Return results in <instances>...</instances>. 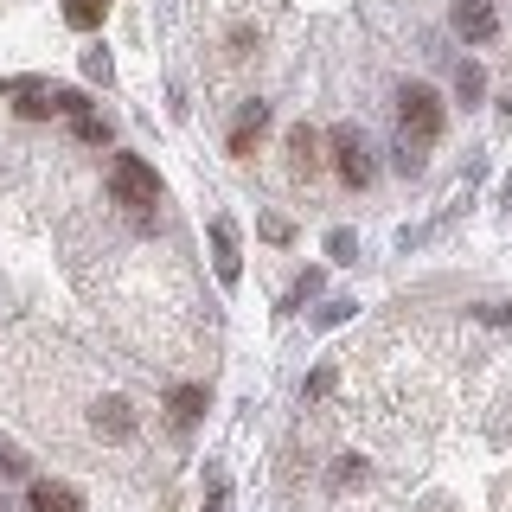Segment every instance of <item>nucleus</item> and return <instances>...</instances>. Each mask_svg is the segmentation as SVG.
I'll use <instances>...</instances> for the list:
<instances>
[{
    "mask_svg": "<svg viewBox=\"0 0 512 512\" xmlns=\"http://www.w3.org/2000/svg\"><path fill=\"white\" fill-rule=\"evenodd\" d=\"M109 192H116V205H128V212H148V205H160V173L141 154H116L109 160Z\"/></svg>",
    "mask_w": 512,
    "mask_h": 512,
    "instance_id": "obj_1",
    "label": "nucleus"
},
{
    "mask_svg": "<svg viewBox=\"0 0 512 512\" xmlns=\"http://www.w3.org/2000/svg\"><path fill=\"white\" fill-rule=\"evenodd\" d=\"M397 116H404V135L436 141L442 122H448V109H442V96L429 90V84H404V90H397Z\"/></svg>",
    "mask_w": 512,
    "mask_h": 512,
    "instance_id": "obj_2",
    "label": "nucleus"
},
{
    "mask_svg": "<svg viewBox=\"0 0 512 512\" xmlns=\"http://www.w3.org/2000/svg\"><path fill=\"white\" fill-rule=\"evenodd\" d=\"M327 148H333V167H340V180H346V186H372V180H378V160H372V148H365V135H359L352 122L333 128Z\"/></svg>",
    "mask_w": 512,
    "mask_h": 512,
    "instance_id": "obj_3",
    "label": "nucleus"
},
{
    "mask_svg": "<svg viewBox=\"0 0 512 512\" xmlns=\"http://www.w3.org/2000/svg\"><path fill=\"white\" fill-rule=\"evenodd\" d=\"M90 429H96L103 442H135L141 416L128 410V397H96V404H90Z\"/></svg>",
    "mask_w": 512,
    "mask_h": 512,
    "instance_id": "obj_4",
    "label": "nucleus"
},
{
    "mask_svg": "<svg viewBox=\"0 0 512 512\" xmlns=\"http://www.w3.org/2000/svg\"><path fill=\"white\" fill-rule=\"evenodd\" d=\"M455 32L468 45H487L493 32H500V13H493V0H455Z\"/></svg>",
    "mask_w": 512,
    "mask_h": 512,
    "instance_id": "obj_5",
    "label": "nucleus"
},
{
    "mask_svg": "<svg viewBox=\"0 0 512 512\" xmlns=\"http://www.w3.org/2000/svg\"><path fill=\"white\" fill-rule=\"evenodd\" d=\"M263 135H269V103H244V109H237V122H231V141H224V148L244 160Z\"/></svg>",
    "mask_w": 512,
    "mask_h": 512,
    "instance_id": "obj_6",
    "label": "nucleus"
},
{
    "mask_svg": "<svg viewBox=\"0 0 512 512\" xmlns=\"http://www.w3.org/2000/svg\"><path fill=\"white\" fill-rule=\"evenodd\" d=\"M212 269L224 288H237V276H244V263H237V231L231 218H212Z\"/></svg>",
    "mask_w": 512,
    "mask_h": 512,
    "instance_id": "obj_7",
    "label": "nucleus"
},
{
    "mask_svg": "<svg viewBox=\"0 0 512 512\" xmlns=\"http://www.w3.org/2000/svg\"><path fill=\"white\" fill-rule=\"evenodd\" d=\"M32 512H84V493L64 480H32Z\"/></svg>",
    "mask_w": 512,
    "mask_h": 512,
    "instance_id": "obj_8",
    "label": "nucleus"
},
{
    "mask_svg": "<svg viewBox=\"0 0 512 512\" xmlns=\"http://www.w3.org/2000/svg\"><path fill=\"white\" fill-rule=\"evenodd\" d=\"M167 410H173V429H192L205 416V391H199V384H173V391H167Z\"/></svg>",
    "mask_w": 512,
    "mask_h": 512,
    "instance_id": "obj_9",
    "label": "nucleus"
},
{
    "mask_svg": "<svg viewBox=\"0 0 512 512\" xmlns=\"http://www.w3.org/2000/svg\"><path fill=\"white\" fill-rule=\"evenodd\" d=\"M288 154H295V173H314V167H320V135H314L308 122L288 128Z\"/></svg>",
    "mask_w": 512,
    "mask_h": 512,
    "instance_id": "obj_10",
    "label": "nucleus"
},
{
    "mask_svg": "<svg viewBox=\"0 0 512 512\" xmlns=\"http://www.w3.org/2000/svg\"><path fill=\"white\" fill-rule=\"evenodd\" d=\"M455 96H461V109H474L480 96H487V71H480L474 58H461V64H455Z\"/></svg>",
    "mask_w": 512,
    "mask_h": 512,
    "instance_id": "obj_11",
    "label": "nucleus"
},
{
    "mask_svg": "<svg viewBox=\"0 0 512 512\" xmlns=\"http://www.w3.org/2000/svg\"><path fill=\"white\" fill-rule=\"evenodd\" d=\"M429 167V141H416V135H404L397 141V173H404V180H416V173Z\"/></svg>",
    "mask_w": 512,
    "mask_h": 512,
    "instance_id": "obj_12",
    "label": "nucleus"
},
{
    "mask_svg": "<svg viewBox=\"0 0 512 512\" xmlns=\"http://www.w3.org/2000/svg\"><path fill=\"white\" fill-rule=\"evenodd\" d=\"M103 7H109V0H64V20H71L77 32H96V26H103Z\"/></svg>",
    "mask_w": 512,
    "mask_h": 512,
    "instance_id": "obj_13",
    "label": "nucleus"
},
{
    "mask_svg": "<svg viewBox=\"0 0 512 512\" xmlns=\"http://www.w3.org/2000/svg\"><path fill=\"white\" fill-rule=\"evenodd\" d=\"M71 135L84 141V148H103V141H109V122H103V116H90V109H84V116H71Z\"/></svg>",
    "mask_w": 512,
    "mask_h": 512,
    "instance_id": "obj_14",
    "label": "nucleus"
},
{
    "mask_svg": "<svg viewBox=\"0 0 512 512\" xmlns=\"http://www.w3.org/2000/svg\"><path fill=\"white\" fill-rule=\"evenodd\" d=\"M327 256H333V263H359V237H352V231H327Z\"/></svg>",
    "mask_w": 512,
    "mask_h": 512,
    "instance_id": "obj_15",
    "label": "nucleus"
},
{
    "mask_svg": "<svg viewBox=\"0 0 512 512\" xmlns=\"http://www.w3.org/2000/svg\"><path fill=\"white\" fill-rule=\"evenodd\" d=\"M359 480H365V461H359V455H346L340 468H333V487H340V493H346V487H359Z\"/></svg>",
    "mask_w": 512,
    "mask_h": 512,
    "instance_id": "obj_16",
    "label": "nucleus"
},
{
    "mask_svg": "<svg viewBox=\"0 0 512 512\" xmlns=\"http://www.w3.org/2000/svg\"><path fill=\"white\" fill-rule=\"evenodd\" d=\"M352 308H359V301H327V308H320V327H340V320H352Z\"/></svg>",
    "mask_w": 512,
    "mask_h": 512,
    "instance_id": "obj_17",
    "label": "nucleus"
},
{
    "mask_svg": "<svg viewBox=\"0 0 512 512\" xmlns=\"http://www.w3.org/2000/svg\"><path fill=\"white\" fill-rule=\"evenodd\" d=\"M327 391H333V365H320V372L301 384V397H327Z\"/></svg>",
    "mask_w": 512,
    "mask_h": 512,
    "instance_id": "obj_18",
    "label": "nucleus"
},
{
    "mask_svg": "<svg viewBox=\"0 0 512 512\" xmlns=\"http://www.w3.org/2000/svg\"><path fill=\"white\" fill-rule=\"evenodd\" d=\"M0 474H26V455L13 442H0Z\"/></svg>",
    "mask_w": 512,
    "mask_h": 512,
    "instance_id": "obj_19",
    "label": "nucleus"
},
{
    "mask_svg": "<svg viewBox=\"0 0 512 512\" xmlns=\"http://www.w3.org/2000/svg\"><path fill=\"white\" fill-rule=\"evenodd\" d=\"M263 237H269V244H288V237H295V224H288V218H263Z\"/></svg>",
    "mask_w": 512,
    "mask_h": 512,
    "instance_id": "obj_20",
    "label": "nucleus"
},
{
    "mask_svg": "<svg viewBox=\"0 0 512 512\" xmlns=\"http://www.w3.org/2000/svg\"><path fill=\"white\" fill-rule=\"evenodd\" d=\"M224 493H231V487H224V474H212V493H205V512H224Z\"/></svg>",
    "mask_w": 512,
    "mask_h": 512,
    "instance_id": "obj_21",
    "label": "nucleus"
},
{
    "mask_svg": "<svg viewBox=\"0 0 512 512\" xmlns=\"http://www.w3.org/2000/svg\"><path fill=\"white\" fill-rule=\"evenodd\" d=\"M308 295H320V269H308V276L295 282V301H308Z\"/></svg>",
    "mask_w": 512,
    "mask_h": 512,
    "instance_id": "obj_22",
    "label": "nucleus"
},
{
    "mask_svg": "<svg viewBox=\"0 0 512 512\" xmlns=\"http://www.w3.org/2000/svg\"><path fill=\"white\" fill-rule=\"evenodd\" d=\"M480 320H493V327H506V320H512V308H487Z\"/></svg>",
    "mask_w": 512,
    "mask_h": 512,
    "instance_id": "obj_23",
    "label": "nucleus"
}]
</instances>
